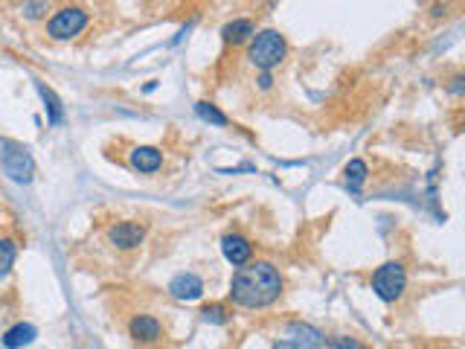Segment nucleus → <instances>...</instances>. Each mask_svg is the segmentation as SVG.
I'll list each match as a JSON object with an SVG mask.
<instances>
[{
    "mask_svg": "<svg viewBox=\"0 0 465 349\" xmlns=\"http://www.w3.org/2000/svg\"><path fill=\"white\" fill-rule=\"evenodd\" d=\"M279 294H283V276L274 265L267 262H253L245 265L233 274L230 283V300L236 305H245V309H262V305H271Z\"/></svg>",
    "mask_w": 465,
    "mask_h": 349,
    "instance_id": "f257e3e1",
    "label": "nucleus"
},
{
    "mask_svg": "<svg viewBox=\"0 0 465 349\" xmlns=\"http://www.w3.org/2000/svg\"><path fill=\"white\" fill-rule=\"evenodd\" d=\"M247 59L256 64L259 70H271L285 59V38L276 30H265L253 38V44L247 50Z\"/></svg>",
    "mask_w": 465,
    "mask_h": 349,
    "instance_id": "f03ea898",
    "label": "nucleus"
},
{
    "mask_svg": "<svg viewBox=\"0 0 465 349\" xmlns=\"http://www.w3.org/2000/svg\"><path fill=\"white\" fill-rule=\"evenodd\" d=\"M0 163L12 180L18 184H30L32 175H35V160L32 155L26 151V146L21 143H12V140H0Z\"/></svg>",
    "mask_w": 465,
    "mask_h": 349,
    "instance_id": "7ed1b4c3",
    "label": "nucleus"
},
{
    "mask_svg": "<svg viewBox=\"0 0 465 349\" xmlns=\"http://www.w3.org/2000/svg\"><path fill=\"white\" fill-rule=\"evenodd\" d=\"M404 285H407V274L399 262H387L372 274V291L384 303H396L404 294Z\"/></svg>",
    "mask_w": 465,
    "mask_h": 349,
    "instance_id": "20e7f679",
    "label": "nucleus"
},
{
    "mask_svg": "<svg viewBox=\"0 0 465 349\" xmlns=\"http://www.w3.org/2000/svg\"><path fill=\"white\" fill-rule=\"evenodd\" d=\"M84 26H88V12L79 9V6H67L61 12H55V15L50 18L47 23V35L55 38V41H67L79 35Z\"/></svg>",
    "mask_w": 465,
    "mask_h": 349,
    "instance_id": "39448f33",
    "label": "nucleus"
},
{
    "mask_svg": "<svg viewBox=\"0 0 465 349\" xmlns=\"http://www.w3.org/2000/svg\"><path fill=\"white\" fill-rule=\"evenodd\" d=\"M108 239L114 247L120 250H131V247H140L146 239V230L137 225V221H120V225H114L108 230Z\"/></svg>",
    "mask_w": 465,
    "mask_h": 349,
    "instance_id": "423d86ee",
    "label": "nucleus"
},
{
    "mask_svg": "<svg viewBox=\"0 0 465 349\" xmlns=\"http://www.w3.org/2000/svg\"><path fill=\"white\" fill-rule=\"evenodd\" d=\"M221 250H224V256H227V262L236 265V268L247 265L250 254H253V247H250V242L245 239V236H224V239H221Z\"/></svg>",
    "mask_w": 465,
    "mask_h": 349,
    "instance_id": "0eeeda50",
    "label": "nucleus"
},
{
    "mask_svg": "<svg viewBox=\"0 0 465 349\" xmlns=\"http://www.w3.org/2000/svg\"><path fill=\"white\" fill-rule=\"evenodd\" d=\"M169 291H172V297H178V300L192 303L204 294V283L195 274H178L172 279V285H169Z\"/></svg>",
    "mask_w": 465,
    "mask_h": 349,
    "instance_id": "6e6552de",
    "label": "nucleus"
},
{
    "mask_svg": "<svg viewBox=\"0 0 465 349\" xmlns=\"http://www.w3.org/2000/svg\"><path fill=\"white\" fill-rule=\"evenodd\" d=\"M129 332H131V338L134 341H140V343H151V341H158L160 338V320L158 317H151V314H137L134 320H131V326H129Z\"/></svg>",
    "mask_w": 465,
    "mask_h": 349,
    "instance_id": "1a4fd4ad",
    "label": "nucleus"
},
{
    "mask_svg": "<svg viewBox=\"0 0 465 349\" xmlns=\"http://www.w3.org/2000/svg\"><path fill=\"white\" fill-rule=\"evenodd\" d=\"M131 166L134 169H140V172H158L160 166H163V155L158 149H151V146H140V149H134L131 151Z\"/></svg>",
    "mask_w": 465,
    "mask_h": 349,
    "instance_id": "9d476101",
    "label": "nucleus"
},
{
    "mask_svg": "<svg viewBox=\"0 0 465 349\" xmlns=\"http://www.w3.org/2000/svg\"><path fill=\"white\" fill-rule=\"evenodd\" d=\"M288 334H291L294 343H297L300 349H320L323 346V334L314 326H308V323H291Z\"/></svg>",
    "mask_w": 465,
    "mask_h": 349,
    "instance_id": "9b49d317",
    "label": "nucleus"
},
{
    "mask_svg": "<svg viewBox=\"0 0 465 349\" xmlns=\"http://www.w3.org/2000/svg\"><path fill=\"white\" fill-rule=\"evenodd\" d=\"M32 341H35V326H30V323H18V326H12L3 334V346L6 349H21V346L32 343Z\"/></svg>",
    "mask_w": 465,
    "mask_h": 349,
    "instance_id": "f8f14e48",
    "label": "nucleus"
},
{
    "mask_svg": "<svg viewBox=\"0 0 465 349\" xmlns=\"http://www.w3.org/2000/svg\"><path fill=\"white\" fill-rule=\"evenodd\" d=\"M38 93H41V100H44V108H47V120L53 122V125H59L61 122V117H64V111H61V102H59V96H55L44 82H38Z\"/></svg>",
    "mask_w": 465,
    "mask_h": 349,
    "instance_id": "ddd939ff",
    "label": "nucleus"
},
{
    "mask_svg": "<svg viewBox=\"0 0 465 349\" xmlns=\"http://www.w3.org/2000/svg\"><path fill=\"white\" fill-rule=\"evenodd\" d=\"M253 32V23L250 21H233V23H227L221 30V35H224V41H227V44H242V41H247Z\"/></svg>",
    "mask_w": 465,
    "mask_h": 349,
    "instance_id": "4468645a",
    "label": "nucleus"
},
{
    "mask_svg": "<svg viewBox=\"0 0 465 349\" xmlns=\"http://www.w3.org/2000/svg\"><path fill=\"white\" fill-rule=\"evenodd\" d=\"M363 180H366V163L363 160H349V166H346V187H349V192H361Z\"/></svg>",
    "mask_w": 465,
    "mask_h": 349,
    "instance_id": "2eb2a0df",
    "label": "nucleus"
},
{
    "mask_svg": "<svg viewBox=\"0 0 465 349\" xmlns=\"http://www.w3.org/2000/svg\"><path fill=\"white\" fill-rule=\"evenodd\" d=\"M195 114H198L204 122H213V125H227V117L221 114V111L216 105H209V102H198L195 105Z\"/></svg>",
    "mask_w": 465,
    "mask_h": 349,
    "instance_id": "dca6fc26",
    "label": "nucleus"
},
{
    "mask_svg": "<svg viewBox=\"0 0 465 349\" xmlns=\"http://www.w3.org/2000/svg\"><path fill=\"white\" fill-rule=\"evenodd\" d=\"M15 254H18V247L12 239H0V276H3L9 268H12V262H15Z\"/></svg>",
    "mask_w": 465,
    "mask_h": 349,
    "instance_id": "f3484780",
    "label": "nucleus"
},
{
    "mask_svg": "<svg viewBox=\"0 0 465 349\" xmlns=\"http://www.w3.org/2000/svg\"><path fill=\"white\" fill-rule=\"evenodd\" d=\"M201 314L207 323H227V309H224V305H207Z\"/></svg>",
    "mask_w": 465,
    "mask_h": 349,
    "instance_id": "a211bd4d",
    "label": "nucleus"
},
{
    "mask_svg": "<svg viewBox=\"0 0 465 349\" xmlns=\"http://www.w3.org/2000/svg\"><path fill=\"white\" fill-rule=\"evenodd\" d=\"M329 349H366L361 341L355 338H343V334H337V338L329 341Z\"/></svg>",
    "mask_w": 465,
    "mask_h": 349,
    "instance_id": "6ab92c4d",
    "label": "nucleus"
},
{
    "mask_svg": "<svg viewBox=\"0 0 465 349\" xmlns=\"http://www.w3.org/2000/svg\"><path fill=\"white\" fill-rule=\"evenodd\" d=\"M44 6H47L44 0H35V3H30V6H26V18H38L41 15L38 9H44Z\"/></svg>",
    "mask_w": 465,
    "mask_h": 349,
    "instance_id": "aec40b11",
    "label": "nucleus"
},
{
    "mask_svg": "<svg viewBox=\"0 0 465 349\" xmlns=\"http://www.w3.org/2000/svg\"><path fill=\"white\" fill-rule=\"evenodd\" d=\"M274 85V79H271V73H267V70H262V76H259V88L262 91H267V88H271Z\"/></svg>",
    "mask_w": 465,
    "mask_h": 349,
    "instance_id": "412c9836",
    "label": "nucleus"
},
{
    "mask_svg": "<svg viewBox=\"0 0 465 349\" xmlns=\"http://www.w3.org/2000/svg\"><path fill=\"white\" fill-rule=\"evenodd\" d=\"M274 349H300V346L294 343V341H279V343H276Z\"/></svg>",
    "mask_w": 465,
    "mask_h": 349,
    "instance_id": "4be33fe9",
    "label": "nucleus"
}]
</instances>
